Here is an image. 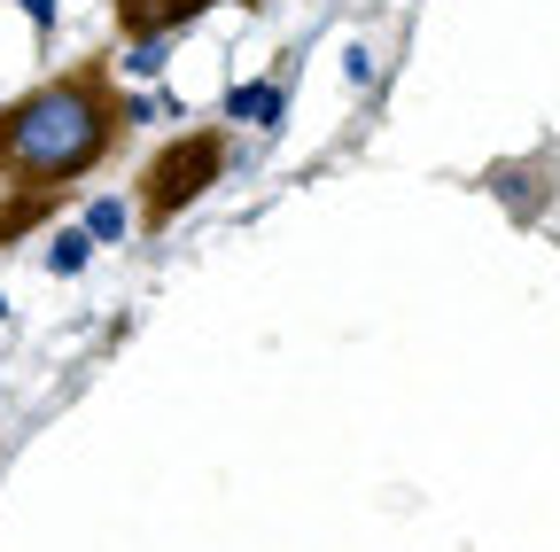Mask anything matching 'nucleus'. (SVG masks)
Wrapping results in <instances>:
<instances>
[{
    "instance_id": "nucleus-1",
    "label": "nucleus",
    "mask_w": 560,
    "mask_h": 552,
    "mask_svg": "<svg viewBox=\"0 0 560 552\" xmlns=\"http://www.w3.org/2000/svg\"><path fill=\"white\" fill-rule=\"evenodd\" d=\"M117 102L94 71H70V79H47L32 86L9 117H0V179H16L32 195H55L79 172H94L117 141Z\"/></svg>"
},
{
    "instance_id": "nucleus-2",
    "label": "nucleus",
    "mask_w": 560,
    "mask_h": 552,
    "mask_svg": "<svg viewBox=\"0 0 560 552\" xmlns=\"http://www.w3.org/2000/svg\"><path fill=\"white\" fill-rule=\"evenodd\" d=\"M226 179V141L219 132H179V141L149 164V179H140V211H149V226H172L195 195H210Z\"/></svg>"
},
{
    "instance_id": "nucleus-3",
    "label": "nucleus",
    "mask_w": 560,
    "mask_h": 552,
    "mask_svg": "<svg viewBox=\"0 0 560 552\" xmlns=\"http://www.w3.org/2000/svg\"><path fill=\"white\" fill-rule=\"evenodd\" d=\"M226 117L249 125V132H280V117H289V86H280V79H242V86H226Z\"/></svg>"
},
{
    "instance_id": "nucleus-4",
    "label": "nucleus",
    "mask_w": 560,
    "mask_h": 552,
    "mask_svg": "<svg viewBox=\"0 0 560 552\" xmlns=\"http://www.w3.org/2000/svg\"><path fill=\"white\" fill-rule=\"evenodd\" d=\"M490 195H499L506 211L529 226L545 202H552V179H545V164H499V172H490Z\"/></svg>"
},
{
    "instance_id": "nucleus-5",
    "label": "nucleus",
    "mask_w": 560,
    "mask_h": 552,
    "mask_svg": "<svg viewBox=\"0 0 560 552\" xmlns=\"http://www.w3.org/2000/svg\"><path fill=\"white\" fill-rule=\"evenodd\" d=\"M210 9V0H117V24L140 39V32H179Z\"/></svg>"
},
{
    "instance_id": "nucleus-6",
    "label": "nucleus",
    "mask_w": 560,
    "mask_h": 552,
    "mask_svg": "<svg viewBox=\"0 0 560 552\" xmlns=\"http://www.w3.org/2000/svg\"><path fill=\"white\" fill-rule=\"evenodd\" d=\"M86 265H94V234H86V226H62V234H47V272H55V281H79Z\"/></svg>"
},
{
    "instance_id": "nucleus-7",
    "label": "nucleus",
    "mask_w": 560,
    "mask_h": 552,
    "mask_svg": "<svg viewBox=\"0 0 560 552\" xmlns=\"http://www.w3.org/2000/svg\"><path fill=\"white\" fill-rule=\"evenodd\" d=\"M79 226L94 234V249H102V242H125V234H132V211H125V195H94Z\"/></svg>"
},
{
    "instance_id": "nucleus-8",
    "label": "nucleus",
    "mask_w": 560,
    "mask_h": 552,
    "mask_svg": "<svg viewBox=\"0 0 560 552\" xmlns=\"http://www.w3.org/2000/svg\"><path fill=\"white\" fill-rule=\"evenodd\" d=\"M164 62H172V32H140L125 47V79H164Z\"/></svg>"
},
{
    "instance_id": "nucleus-9",
    "label": "nucleus",
    "mask_w": 560,
    "mask_h": 552,
    "mask_svg": "<svg viewBox=\"0 0 560 552\" xmlns=\"http://www.w3.org/2000/svg\"><path fill=\"white\" fill-rule=\"evenodd\" d=\"M117 117H125V125H156V117H179V102H172V94H125Z\"/></svg>"
},
{
    "instance_id": "nucleus-10",
    "label": "nucleus",
    "mask_w": 560,
    "mask_h": 552,
    "mask_svg": "<svg viewBox=\"0 0 560 552\" xmlns=\"http://www.w3.org/2000/svg\"><path fill=\"white\" fill-rule=\"evenodd\" d=\"M342 79L350 86H374V47H342Z\"/></svg>"
},
{
    "instance_id": "nucleus-11",
    "label": "nucleus",
    "mask_w": 560,
    "mask_h": 552,
    "mask_svg": "<svg viewBox=\"0 0 560 552\" xmlns=\"http://www.w3.org/2000/svg\"><path fill=\"white\" fill-rule=\"evenodd\" d=\"M16 9H24V16H32V24H39V32H47V24H55V0H16Z\"/></svg>"
}]
</instances>
